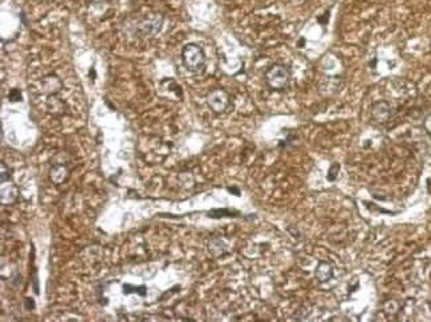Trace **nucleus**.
I'll list each match as a JSON object with an SVG mask.
<instances>
[{
    "label": "nucleus",
    "instance_id": "20e7f679",
    "mask_svg": "<svg viewBox=\"0 0 431 322\" xmlns=\"http://www.w3.org/2000/svg\"><path fill=\"white\" fill-rule=\"evenodd\" d=\"M163 16L159 14H151L146 16L144 20L141 21L138 28L142 33L147 34V36H154L161 32L162 27H163Z\"/></svg>",
    "mask_w": 431,
    "mask_h": 322
},
{
    "label": "nucleus",
    "instance_id": "f3484780",
    "mask_svg": "<svg viewBox=\"0 0 431 322\" xmlns=\"http://www.w3.org/2000/svg\"><path fill=\"white\" fill-rule=\"evenodd\" d=\"M25 308H27V310H34L35 309V301L32 297H25Z\"/></svg>",
    "mask_w": 431,
    "mask_h": 322
},
{
    "label": "nucleus",
    "instance_id": "6e6552de",
    "mask_svg": "<svg viewBox=\"0 0 431 322\" xmlns=\"http://www.w3.org/2000/svg\"><path fill=\"white\" fill-rule=\"evenodd\" d=\"M68 167L61 165V163H57V165L52 166L51 171H49V178L55 185H61L68 178Z\"/></svg>",
    "mask_w": 431,
    "mask_h": 322
},
{
    "label": "nucleus",
    "instance_id": "ddd939ff",
    "mask_svg": "<svg viewBox=\"0 0 431 322\" xmlns=\"http://www.w3.org/2000/svg\"><path fill=\"white\" fill-rule=\"evenodd\" d=\"M383 310L389 315H395L400 312V305L395 300H389L383 304Z\"/></svg>",
    "mask_w": 431,
    "mask_h": 322
},
{
    "label": "nucleus",
    "instance_id": "423d86ee",
    "mask_svg": "<svg viewBox=\"0 0 431 322\" xmlns=\"http://www.w3.org/2000/svg\"><path fill=\"white\" fill-rule=\"evenodd\" d=\"M41 89L48 96H55L56 93L62 89V81L56 75L45 76L41 80Z\"/></svg>",
    "mask_w": 431,
    "mask_h": 322
},
{
    "label": "nucleus",
    "instance_id": "dca6fc26",
    "mask_svg": "<svg viewBox=\"0 0 431 322\" xmlns=\"http://www.w3.org/2000/svg\"><path fill=\"white\" fill-rule=\"evenodd\" d=\"M8 98H10V101H21V93H20V90H17V89H12L11 90V93H10V97H8Z\"/></svg>",
    "mask_w": 431,
    "mask_h": 322
},
{
    "label": "nucleus",
    "instance_id": "9b49d317",
    "mask_svg": "<svg viewBox=\"0 0 431 322\" xmlns=\"http://www.w3.org/2000/svg\"><path fill=\"white\" fill-rule=\"evenodd\" d=\"M209 218L212 219H220V218H235V216H240V213L238 211H233V209L228 208H219V209H211L209 213H207Z\"/></svg>",
    "mask_w": 431,
    "mask_h": 322
},
{
    "label": "nucleus",
    "instance_id": "2eb2a0df",
    "mask_svg": "<svg viewBox=\"0 0 431 322\" xmlns=\"http://www.w3.org/2000/svg\"><path fill=\"white\" fill-rule=\"evenodd\" d=\"M339 172H340V165L339 163H333V165L330 166V168L328 170L326 178H328V181H330V182H335L336 178L339 176Z\"/></svg>",
    "mask_w": 431,
    "mask_h": 322
},
{
    "label": "nucleus",
    "instance_id": "39448f33",
    "mask_svg": "<svg viewBox=\"0 0 431 322\" xmlns=\"http://www.w3.org/2000/svg\"><path fill=\"white\" fill-rule=\"evenodd\" d=\"M393 109L387 101H378L372 108V117L377 124H386L391 118Z\"/></svg>",
    "mask_w": 431,
    "mask_h": 322
},
{
    "label": "nucleus",
    "instance_id": "1a4fd4ad",
    "mask_svg": "<svg viewBox=\"0 0 431 322\" xmlns=\"http://www.w3.org/2000/svg\"><path fill=\"white\" fill-rule=\"evenodd\" d=\"M209 251L214 257H219L228 252V245L222 237H212L209 241Z\"/></svg>",
    "mask_w": 431,
    "mask_h": 322
},
{
    "label": "nucleus",
    "instance_id": "6ab92c4d",
    "mask_svg": "<svg viewBox=\"0 0 431 322\" xmlns=\"http://www.w3.org/2000/svg\"><path fill=\"white\" fill-rule=\"evenodd\" d=\"M93 2H98V0H93Z\"/></svg>",
    "mask_w": 431,
    "mask_h": 322
},
{
    "label": "nucleus",
    "instance_id": "f8f14e48",
    "mask_svg": "<svg viewBox=\"0 0 431 322\" xmlns=\"http://www.w3.org/2000/svg\"><path fill=\"white\" fill-rule=\"evenodd\" d=\"M7 194V196H4V198H2V202L6 204V203H12L15 200V199L17 198V189L16 186H10V187H7V190L2 189V195H6Z\"/></svg>",
    "mask_w": 431,
    "mask_h": 322
},
{
    "label": "nucleus",
    "instance_id": "7ed1b4c3",
    "mask_svg": "<svg viewBox=\"0 0 431 322\" xmlns=\"http://www.w3.org/2000/svg\"><path fill=\"white\" fill-rule=\"evenodd\" d=\"M207 105H209L210 109L216 114H222L224 112H227V109L231 105V98H229V94L224 89H214L207 94Z\"/></svg>",
    "mask_w": 431,
    "mask_h": 322
},
{
    "label": "nucleus",
    "instance_id": "f257e3e1",
    "mask_svg": "<svg viewBox=\"0 0 431 322\" xmlns=\"http://www.w3.org/2000/svg\"><path fill=\"white\" fill-rule=\"evenodd\" d=\"M182 62L188 72H201L206 64V55L202 47L195 43L185 45L182 49Z\"/></svg>",
    "mask_w": 431,
    "mask_h": 322
},
{
    "label": "nucleus",
    "instance_id": "9d476101",
    "mask_svg": "<svg viewBox=\"0 0 431 322\" xmlns=\"http://www.w3.org/2000/svg\"><path fill=\"white\" fill-rule=\"evenodd\" d=\"M48 110L52 114H62L65 110V103L57 96H49L48 99Z\"/></svg>",
    "mask_w": 431,
    "mask_h": 322
},
{
    "label": "nucleus",
    "instance_id": "a211bd4d",
    "mask_svg": "<svg viewBox=\"0 0 431 322\" xmlns=\"http://www.w3.org/2000/svg\"><path fill=\"white\" fill-rule=\"evenodd\" d=\"M228 192L229 194H233V195H235V196H240V191H239V189H238V187H228Z\"/></svg>",
    "mask_w": 431,
    "mask_h": 322
},
{
    "label": "nucleus",
    "instance_id": "f03ea898",
    "mask_svg": "<svg viewBox=\"0 0 431 322\" xmlns=\"http://www.w3.org/2000/svg\"><path fill=\"white\" fill-rule=\"evenodd\" d=\"M264 79L268 88L272 90H284L291 80V72L289 68L283 64H274L266 70Z\"/></svg>",
    "mask_w": 431,
    "mask_h": 322
},
{
    "label": "nucleus",
    "instance_id": "0eeeda50",
    "mask_svg": "<svg viewBox=\"0 0 431 322\" xmlns=\"http://www.w3.org/2000/svg\"><path fill=\"white\" fill-rule=\"evenodd\" d=\"M315 276L318 282L325 284L328 281L332 280L333 277V265L329 261H320L316 268Z\"/></svg>",
    "mask_w": 431,
    "mask_h": 322
},
{
    "label": "nucleus",
    "instance_id": "4468645a",
    "mask_svg": "<svg viewBox=\"0 0 431 322\" xmlns=\"http://www.w3.org/2000/svg\"><path fill=\"white\" fill-rule=\"evenodd\" d=\"M122 291L125 295H129V293H138L140 296L146 295V287H131V285L125 284Z\"/></svg>",
    "mask_w": 431,
    "mask_h": 322
}]
</instances>
